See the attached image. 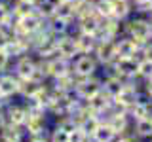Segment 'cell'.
Returning a JSON list of instances; mask_svg holds the SVG:
<instances>
[{"instance_id": "44dd1931", "label": "cell", "mask_w": 152, "mask_h": 142, "mask_svg": "<svg viewBox=\"0 0 152 142\" xmlns=\"http://www.w3.org/2000/svg\"><path fill=\"white\" fill-rule=\"evenodd\" d=\"M69 23H70V21H66V19H63V17L53 15V17L48 19L46 27L50 28V32L57 38V36H63V34H66V32H69Z\"/></svg>"}, {"instance_id": "f546056e", "label": "cell", "mask_w": 152, "mask_h": 142, "mask_svg": "<svg viewBox=\"0 0 152 142\" xmlns=\"http://www.w3.org/2000/svg\"><path fill=\"white\" fill-rule=\"evenodd\" d=\"M55 127H59L61 131H65V133H72V131H76L78 129V123H76L70 116H63V117H59V121H57V125Z\"/></svg>"}, {"instance_id": "277c9868", "label": "cell", "mask_w": 152, "mask_h": 142, "mask_svg": "<svg viewBox=\"0 0 152 142\" xmlns=\"http://www.w3.org/2000/svg\"><path fill=\"white\" fill-rule=\"evenodd\" d=\"M97 59L93 55H78L72 59V74L78 78H89L97 72Z\"/></svg>"}, {"instance_id": "9a60e30c", "label": "cell", "mask_w": 152, "mask_h": 142, "mask_svg": "<svg viewBox=\"0 0 152 142\" xmlns=\"http://www.w3.org/2000/svg\"><path fill=\"white\" fill-rule=\"evenodd\" d=\"M107 123L112 127V131L116 133V135H122V133L127 131V127H129V117H127V112L114 110L110 114V117H108Z\"/></svg>"}, {"instance_id": "ee69618b", "label": "cell", "mask_w": 152, "mask_h": 142, "mask_svg": "<svg viewBox=\"0 0 152 142\" xmlns=\"http://www.w3.org/2000/svg\"><path fill=\"white\" fill-rule=\"evenodd\" d=\"M150 23H152V21H150Z\"/></svg>"}, {"instance_id": "836d02e7", "label": "cell", "mask_w": 152, "mask_h": 142, "mask_svg": "<svg viewBox=\"0 0 152 142\" xmlns=\"http://www.w3.org/2000/svg\"><path fill=\"white\" fill-rule=\"evenodd\" d=\"M10 61H12V59H10V57L6 55V51L0 47V74L6 72V68L10 66Z\"/></svg>"}, {"instance_id": "3957f363", "label": "cell", "mask_w": 152, "mask_h": 142, "mask_svg": "<svg viewBox=\"0 0 152 142\" xmlns=\"http://www.w3.org/2000/svg\"><path fill=\"white\" fill-rule=\"evenodd\" d=\"M42 27H44V19L38 15L36 12H32L31 15L15 19V34L17 36H31Z\"/></svg>"}, {"instance_id": "1f68e13d", "label": "cell", "mask_w": 152, "mask_h": 142, "mask_svg": "<svg viewBox=\"0 0 152 142\" xmlns=\"http://www.w3.org/2000/svg\"><path fill=\"white\" fill-rule=\"evenodd\" d=\"M50 142H69V133H65V131H61L59 127H55V129L50 133Z\"/></svg>"}, {"instance_id": "d6a6232c", "label": "cell", "mask_w": 152, "mask_h": 142, "mask_svg": "<svg viewBox=\"0 0 152 142\" xmlns=\"http://www.w3.org/2000/svg\"><path fill=\"white\" fill-rule=\"evenodd\" d=\"M88 140H89V136H86L80 129H76L69 135V142H88Z\"/></svg>"}, {"instance_id": "cb8c5ba5", "label": "cell", "mask_w": 152, "mask_h": 142, "mask_svg": "<svg viewBox=\"0 0 152 142\" xmlns=\"http://www.w3.org/2000/svg\"><path fill=\"white\" fill-rule=\"evenodd\" d=\"M152 110H150V104L148 102H145L142 99L139 97V101H137L133 106L127 110V116H133V120H142V117H146V116H150Z\"/></svg>"}, {"instance_id": "ac0fdd59", "label": "cell", "mask_w": 152, "mask_h": 142, "mask_svg": "<svg viewBox=\"0 0 152 142\" xmlns=\"http://www.w3.org/2000/svg\"><path fill=\"white\" fill-rule=\"evenodd\" d=\"M114 138H116V133L112 131V127L107 121H101L97 131L89 136V142H114Z\"/></svg>"}, {"instance_id": "2e32d148", "label": "cell", "mask_w": 152, "mask_h": 142, "mask_svg": "<svg viewBox=\"0 0 152 142\" xmlns=\"http://www.w3.org/2000/svg\"><path fill=\"white\" fill-rule=\"evenodd\" d=\"M25 133H23V127H15L6 123L4 129L0 131V142H25Z\"/></svg>"}, {"instance_id": "52a82bcc", "label": "cell", "mask_w": 152, "mask_h": 142, "mask_svg": "<svg viewBox=\"0 0 152 142\" xmlns=\"http://www.w3.org/2000/svg\"><path fill=\"white\" fill-rule=\"evenodd\" d=\"M4 116H6V123L15 125V127H23L27 117H28V114H27L23 104H13V102L8 101L4 104Z\"/></svg>"}, {"instance_id": "4fadbf2b", "label": "cell", "mask_w": 152, "mask_h": 142, "mask_svg": "<svg viewBox=\"0 0 152 142\" xmlns=\"http://www.w3.org/2000/svg\"><path fill=\"white\" fill-rule=\"evenodd\" d=\"M114 44H116V59H131V57H135V53L141 47L129 36L120 38V40H114Z\"/></svg>"}, {"instance_id": "6da1fadb", "label": "cell", "mask_w": 152, "mask_h": 142, "mask_svg": "<svg viewBox=\"0 0 152 142\" xmlns=\"http://www.w3.org/2000/svg\"><path fill=\"white\" fill-rule=\"evenodd\" d=\"M127 36L133 38L139 46L152 40V23L148 19H131L127 23Z\"/></svg>"}, {"instance_id": "ba28073f", "label": "cell", "mask_w": 152, "mask_h": 142, "mask_svg": "<svg viewBox=\"0 0 152 142\" xmlns=\"http://www.w3.org/2000/svg\"><path fill=\"white\" fill-rule=\"evenodd\" d=\"M93 57L97 59V63H103V64H112L114 59H116V44L114 40H101L97 42L95 46V51H93Z\"/></svg>"}, {"instance_id": "8992f818", "label": "cell", "mask_w": 152, "mask_h": 142, "mask_svg": "<svg viewBox=\"0 0 152 142\" xmlns=\"http://www.w3.org/2000/svg\"><path fill=\"white\" fill-rule=\"evenodd\" d=\"M46 61V70H48V78L55 80L61 76H66L72 72V61L63 59V57H51V59H44Z\"/></svg>"}, {"instance_id": "4dcf8cb0", "label": "cell", "mask_w": 152, "mask_h": 142, "mask_svg": "<svg viewBox=\"0 0 152 142\" xmlns=\"http://www.w3.org/2000/svg\"><path fill=\"white\" fill-rule=\"evenodd\" d=\"M139 78H142V80L152 78V61H148V59L139 61Z\"/></svg>"}, {"instance_id": "f35d334b", "label": "cell", "mask_w": 152, "mask_h": 142, "mask_svg": "<svg viewBox=\"0 0 152 142\" xmlns=\"http://www.w3.org/2000/svg\"><path fill=\"white\" fill-rule=\"evenodd\" d=\"M4 42H6V36H4V32H2V28H0V47L4 46Z\"/></svg>"}, {"instance_id": "9c48e42d", "label": "cell", "mask_w": 152, "mask_h": 142, "mask_svg": "<svg viewBox=\"0 0 152 142\" xmlns=\"http://www.w3.org/2000/svg\"><path fill=\"white\" fill-rule=\"evenodd\" d=\"M86 106H88V110L91 112V114H95V116H101V114L112 110V97H108V95L101 89L97 95H93L91 99H88V101H86Z\"/></svg>"}, {"instance_id": "74e56055", "label": "cell", "mask_w": 152, "mask_h": 142, "mask_svg": "<svg viewBox=\"0 0 152 142\" xmlns=\"http://www.w3.org/2000/svg\"><path fill=\"white\" fill-rule=\"evenodd\" d=\"M145 91H146V95L152 99V78H148L146 80V83H145Z\"/></svg>"}, {"instance_id": "7bdbcfd3", "label": "cell", "mask_w": 152, "mask_h": 142, "mask_svg": "<svg viewBox=\"0 0 152 142\" xmlns=\"http://www.w3.org/2000/svg\"><path fill=\"white\" fill-rule=\"evenodd\" d=\"M150 142H152V138H150Z\"/></svg>"}, {"instance_id": "30bf717a", "label": "cell", "mask_w": 152, "mask_h": 142, "mask_svg": "<svg viewBox=\"0 0 152 142\" xmlns=\"http://www.w3.org/2000/svg\"><path fill=\"white\" fill-rule=\"evenodd\" d=\"M55 46H57V53H59V57H63V59L72 61L74 57L80 55L74 36H69V34L57 36V38H55Z\"/></svg>"}, {"instance_id": "7402d4cb", "label": "cell", "mask_w": 152, "mask_h": 142, "mask_svg": "<svg viewBox=\"0 0 152 142\" xmlns=\"http://www.w3.org/2000/svg\"><path fill=\"white\" fill-rule=\"evenodd\" d=\"M55 9H57L55 0H38V2L34 4V12L44 19V21L55 15Z\"/></svg>"}, {"instance_id": "7c38bea8", "label": "cell", "mask_w": 152, "mask_h": 142, "mask_svg": "<svg viewBox=\"0 0 152 142\" xmlns=\"http://www.w3.org/2000/svg\"><path fill=\"white\" fill-rule=\"evenodd\" d=\"M36 70V59H32L28 53L17 57L15 61V70H13V74L17 76L19 80H28L32 78V74H34Z\"/></svg>"}, {"instance_id": "8fae6325", "label": "cell", "mask_w": 152, "mask_h": 142, "mask_svg": "<svg viewBox=\"0 0 152 142\" xmlns=\"http://www.w3.org/2000/svg\"><path fill=\"white\" fill-rule=\"evenodd\" d=\"M19 95V78L15 74H0V101H10Z\"/></svg>"}, {"instance_id": "b9f144b4", "label": "cell", "mask_w": 152, "mask_h": 142, "mask_svg": "<svg viewBox=\"0 0 152 142\" xmlns=\"http://www.w3.org/2000/svg\"><path fill=\"white\" fill-rule=\"evenodd\" d=\"M55 2H57V4H61V2H66V0H55Z\"/></svg>"}, {"instance_id": "5bb4252c", "label": "cell", "mask_w": 152, "mask_h": 142, "mask_svg": "<svg viewBox=\"0 0 152 142\" xmlns=\"http://www.w3.org/2000/svg\"><path fill=\"white\" fill-rule=\"evenodd\" d=\"M44 85H46L44 82H38V80H34V78L19 80V95H21L23 99H32V97H36V95L42 91Z\"/></svg>"}, {"instance_id": "ffe728a7", "label": "cell", "mask_w": 152, "mask_h": 142, "mask_svg": "<svg viewBox=\"0 0 152 142\" xmlns=\"http://www.w3.org/2000/svg\"><path fill=\"white\" fill-rule=\"evenodd\" d=\"M124 83H126V80H122L120 76H116V74H110L108 78H104V82H103V91L108 95V97H116L118 93H120V89L124 87Z\"/></svg>"}, {"instance_id": "5b68a950", "label": "cell", "mask_w": 152, "mask_h": 142, "mask_svg": "<svg viewBox=\"0 0 152 142\" xmlns=\"http://www.w3.org/2000/svg\"><path fill=\"white\" fill-rule=\"evenodd\" d=\"M108 66L122 80H129V78L139 76V61L135 57H131V59H114V63L108 64Z\"/></svg>"}, {"instance_id": "d6986e66", "label": "cell", "mask_w": 152, "mask_h": 142, "mask_svg": "<svg viewBox=\"0 0 152 142\" xmlns=\"http://www.w3.org/2000/svg\"><path fill=\"white\" fill-rule=\"evenodd\" d=\"M76 46H78L80 55H93L95 46H97V38L91 36V34H82L80 32L76 36Z\"/></svg>"}, {"instance_id": "8d00e7d4", "label": "cell", "mask_w": 152, "mask_h": 142, "mask_svg": "<svg viewBox=\"0 0 152 142\" xmlns=\"http://www.w3.org/2000/svg\"><path fill=\"white\" fill-rule=\"evenodd\" d=\"M6 104V102H4ZM4 104H0V131L4 129V125H6V116H4Z\"/></svg>"}, {"instance_id": "f6af8a7d", "label": "cell", "mask_w": 152, "mask_h": 142, "mask_svg": "<svg viewBox=\"0 0 152 142\" xmlns=\"http://www.w3.org/2000/svg\"><path fill=\"white\" fill-rule=\"evenodd\" d=\"M88 142H89V140H88Z\"/></svg>"}, {"instance_id": "60d3db41", "label": "cell", "mask_w": 152, "mask_h": 142, "mask_svg": "<svg viewBox=\"0 0 152 142\" xmlns=\"http://www.w3.org/2000/svg\"><path fill=\"white\" fill-rule=\"evenodd\" d=\"M27 2H31V4H36V2H38V0H27Z\"/></svg>"}, {"instance_id": "83f0119b", "label": "cell", "mask_w": 152, "mask_h": 142, "mask_svg": "<svg viewBox=\"0 0 152 142\" xmlns=\"http://www.w3.org/2000/svg\"><path fill=\"white\" fill-rule=\"evenodd\" d=\"M12 12V15L19 19V17H25V15H31L32 12H34V4L27 2V0H15V4H13V8L10 9Z\"/></svg>"}, {"instance_id": "603a6c76", "label": "cell", "mask_w": 152, "mask_h": 142, "mask_svg": "<svg viewBox=\"0 0 152 142\" xmlns=\"http://www.w3.org/2000/svg\"><path fill=\"white\" fill-rule=\"evenodd\" d=\"M101 125V120H99V116H95V114H89V116H86L82 121L78 123V129L84 133L86 136H91L95 131H97V127Z\"/></svg>"}, {"instance_id": "e0dca14e", "label": "cell", "mask_w": 152, "mask_h": 142, "mask_svg": "<svg viewBox=\"0 0 152 142\" xmlns=\"http://www.w3.org/2000/svg\"><path fill=\"white\" fill-rule=\"evenodd\" d=\"M99 25H101V19L97 15H86V17H80L78 19V30L82 34H91L95 36L99 30Z\"/></svg>"}, {"instance_id": "f1b7e54d", "label": "cell", "mask_w": 152, "mask_h": 142, "mask_svg": "<svg viewBox=\"0 0 152 142\" xmlns=\"http://www.w3.org/2000/svg\"><path fill=\"white\" fill-rule=\"evenodd\" d=\"M93 6H95V15L99 19L112 17V0H93Z\"/></svg>"}, {"instance_id": "484cf974", "label": "cell", "mask_w": 152, "mask_h": 142, "mask_svg": "<svg viewBox=\"0 0 152 142\" xmlns=\"http://www.w3.org/2000/svg\"><path fill=\"white\" fill-rule=\"evenodd\" d=\"M131 12V0H112V17L126 19Z\"/></svg>"}, {"instance_id": "d4e9b609", "label": "cell", "mask_w": 152, "mask_h": 142, "mask_svg": "<svg viewBox=\"0 0 152 142\" xmlns=\"http://www.w3.org/2000/svg\"><path fill=\"white\" fill-rule=\"evenodd\" d=\"M135 135L139 138H152V114L135 123Z\"/></svg>"}, {"instance_id": "e575fe53", "label": "cell", "mask_w": 152, "mask_h": 142, "mask_svg": "<svg viewBox=\"0 0 152 142\" xmlns=\"http://www.w3.org/2000/svg\"><path fill=\"white\" fill-rule=\"evenodd\" d=\"M10 17H12V12H10V8H8L4 2H0V25H2V23H6Z\"/></svg>"}, {"instance_id": "4316f807", "label": "cell", "mask_w": 152, "mask_h": 142, "mask_svg": "<svg viewBox=\"0 0 152 142\" xmlns=\"http://www.w3.org/2000/svg\"><path fill=\"white\" fill-rule=\"evenodd\" d=\"M55 15L63 17V19H66V21H70L72 17H76V2H74V0H66V2L57 4Z\"/></svg>"}, {"instance_id": "d590c367", "label": "cell", "mask_w": 152, "mask_h": 142, "mask_svg": "<svg viewBox=\"0 0 152 142\" xmlns=\"http://www.w3.org/2000/svg\"><path fill=\"white\" fill-rule=\"evenodd\" d=\"M114 140L116 142H139V138H137L135 135H127V131H124L122 135H116Z\"/></svg>"}, {"instance_id": "7a4b0ae2", "label": "cell", "mask_w": 152, "mask_h": 142, "mask_svg": "<svg viewBox=\"0 0 152 142\" xmlns=\"http://www.w3.org/2000/svg\"><path fill=\"white\" fill-rule=\"evenodd\" d=\"M139 101V93H137V85L133 83H124V87L120 89V93L112 99V108L120 112H127L129 108Z\"/></svg>"}, {"instance_id": "ab89813d", "label": "cell", "mask_w": 152, "mask_h": 142, "mask_svg": "<svg viewBox=\"0 0 152 142\" xmlns=\"http://www.w3.org/2000/svg\"><path fill=\"white\" fill-rule=\"evenodd\" d=\"M131 2H135V6H137V4H142V2H146V0H131Z\"/></svg>"}]
</instances>
